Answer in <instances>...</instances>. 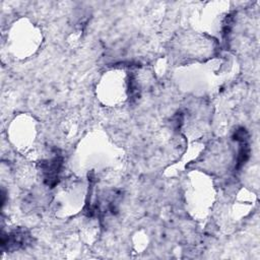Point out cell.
<instances>
[{
  "label": "cell",
  "instance_id": "cell-2",
  "mask_svg": "<svg viewBox=\"0 0 260 260\" xmlns=\"http://www.w3.org/2000/svg\"><path fill=\"white\" fill-rule=\"evenodd\" d=\"M31 242L30 234L23 228H18L7 234H2L1 248L7 252L25 248Z\"/></svg>",
  "mask_w": 260,
  "mask_h": 260
},
{
  "label": "cell",
  "instance_id": "cell-3",
  "mask_svg": "<svg viewBox=\"0 0 260 260\" xmlns=\"http://www.w3.org/2000/svg\"><path fill=\"white\" fill-rule=\"evenodd\" d=\"M239 143H240V148H239V154H238V158H237L236 169H240L243 165H245L250 156V146H249L248 140L241 141Z\"/></svg>",
  "mask_w": 260,
  "mask_h": 260
},
{
  "label": "cell",
  "instance_id": "cell-1",
  "mask_svg": "<svg viewBox=\"0 0 260 260\" xmlns=\"http://www.w3.org/2000/svg\"><path fill=\"white\" fill-rule=\"evenodd\" d=\"M40 167L45 184L53 188L59 183V177L63 167V156L59 150H55L51 158L41 161Z\"/></svg>",
  "mask_w": 260,
  "mask_h": 260
}]
</instances>
